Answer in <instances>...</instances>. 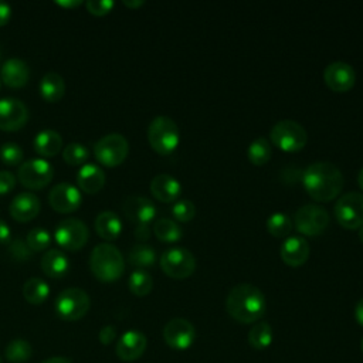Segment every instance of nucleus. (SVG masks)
<instances>
[{"mask_svg": "<svg viewBox=\"0 0 363 363\" xmlns=\"http://www.w3.org/2000/svg\"><path fill=\"white\" fill-rule=\"evenodd\" d=\"M343 174L330 162H315L302 173V184L315 201H330L343 189Z\"/></svg>", "mask_w": 363, "mask_h": 363, "instance_id": "obj_1", "label": "nucleus"}, {"mask_svg": "<svg viewBox=\"0 0 363 363\" xmlns=\"http://www.w3.org/2000/svg\"><path fill=\"white\" fill-rule=\"evenodd\" d=\"M228 315L240 323H254L267 312V299L259 288L252 284L233 286L225 299Z\"/></svg>", "mask_w": 363, "mask_h": 363, "instance_id": "obj_2", "label": "nucleus"}, {"mask_svg": "<svg viewBox=\"0 0 363 363\" xmlns=\"http://www.w3.org/2000/svg\"><path fill=\"white\" fill-rule=\"evenodd\" d=\"M92 274L102 282H113L122 277L125 261L122 252L109 242L98 244L89 257Z\"/></svg>", "mask_w": 363, "mask_h": 363, "instance_id": "obj_3", "label": "nucleus"}, {"mask_svg": "<svg viewBox=\"0 0 363 363\" xmlns=\"http://www.w3.org/2000/svg\"><path fill=\"white\" fill-rule=\"evenodd\" d=\"M147 140L155 152L159 155L172 153L180 140L177 123L164 115L156 116L147 128Z\"/></svg>", "mask_w": 363, "mask_h": 363, "instance_id": "obj_4", "label": "nucleus"}, {"mask_svg": "<svg viewBox=\"0 0 363 363\" xmlns=\"http://www.w3.org/2000/svg\"><path fill=\"white\" fill-rule=\"evenodd\" d=\"M271 140L284 152H299L308 142L306 129L296 121H278L271 129Z\"/></svg>", "mask_w": 363, "mask_h": 363, "instance_id": "obj_5", "label": "nucleus"}, {"mask_svg": "<svg viewBox=\"0 0 363 363\" xmlns=\"http://www.w3.org/2000/svg\"><path fill=\"white\" fill-rule=\"evenodd\" d=\"M91 306L88 294L81 288H67L55 299V312L62 320L74 322L86 315Z\"/></svg>", "mask_w": 363, "mask_h": 363, "instance_id": "obj_6", "label": "nucleus"}, {"mask_svg": "<svg viewBox=\"0 0 363 363\" xmlns=\"http://www.w3.org/2000/svg\"><path fill=\"white\" fill-rule=\"evenodd\" d=\"M160 268L174 279L189 278L196 269V258L187 248L170 247L160 255Z\"/></svg>", "mask_w": 363, "mask_h": 363, "instance_id": "obj_7", "label": "nucleus"}, {"mask_svg": "<svg viewBox=\"0 0 363 363\" xmlns=\"http://www.w3.org/2000/svg\"><path fill=\"white\" fill-rule=\"evenodd\" d=\"M129 152V143L121 133H108L94 145V155L99 163L108 167L121 164Z\"/></svg>", "mask_w": 363, "mask_h": 363, "instance_id": "obj_8", "label": "nucleus"}, {"mask_svg": "<svg viewBox=\"0 0 363 363\" xmlns=\"http://www.w3.org/2000/svg\"><path fill=\"white\" fill-rule=\"evenodd\" d=\"M337 223L347 230H357L363 225V194L349 191L340 196L333 207Z\"/></svg>", "mask_w": 363, "mask_h": 363, "instance_id": "obj_9", "label": "nucleus"}, {"mask_svg": "<svg viewBox=\"0 0 363 363\" xmlns=\"http://www.w3.org/2000/svg\"><path fill=\"white\" fill-rule=\"evenodd\" d=\"M88 227L79 218H64L61 220L54 231V238L62 250L78 251L88 241Z\"/></svg>", "mask_w": 363, "mask_h": 363, "instance_id": "obj_10", "label": "nucleus"}, {"mask_svg": "<svg viewBox=\"0 0 363 363\" xmlns=\"http://www.w3.org/2000/svg\"><path fill=\"white\" fill-rule=\"evenodd\" d=\"M329 221V213L319 204H305L295 213V227L303 235H320L328 228Z\"/></svg>", "mask_w": 363, "mask_h": 363, "instance_id": "obj_11", "label": "nucleus"}, {"mask_svg": "<svg viewBox=\"0 0 363 363\" xmlns=\"http://www.w3.org/2000/svg\"><path fill=\"white\" fill-rule=\"evenodd\" d=\"M54 176V169L50 164V162L35 157L28 159L23 162V164L18 167L17 177L18 182L31 190H40L45 187Z\"/></svg>", "mask_w": 363, "mask_h": 363, "instance_id": "obj_12", "label": "nucleus"}, {"mask_svg": "<svg viewBox=\"0 0 363 363\" xmlns=\"http://www.w3.org/2000/svg\"><path fill=\"white\" fill-rule=\"evenodd\" d=\"M164 343L174 350H186L196 340L193 323L184 318H173L163 328Z\"/></svg>", "mask_w": 363, "mask_h": 363, "instance_id": "obj_13", "label": "nucleus"}, {"mask_svg": "<svg viewBox=\"0 0 363 363\" xmlns=\"http://www.w3.org/2000/svg\"><path fill=\"white\" fill-rule=\"evenodd\" d=\"M28 119V109L17 98L0 99V129L14 132L21 129Z\"/></svg>", "mask_w": 363, "mask_h": 363, "instance_id": "obj_14", "label": "nucleus"}, {"mask_svg": "<svg viewBox=\"0 0 363 363\" xmlns=\"http://www.w3.org/2000/svg\"><path fill=\"white\" fill-rule=\"evenodd\" d=\"M48 201L55 211L61 214H68L79 208L82 197L78 187H75L74 184L58 183L51 189L48 194Z\"/></svg>", "mask_w": 363, "mask_h": 363, "instance_id": "obj_15", "label": "nucleus"}, {"mask_svg": "<svg viewBox=\"0 0 363 363\" xmlns=\"http://www.w3.org/2000/svg\"><path fill=\"white\" fill-rule=\"evenodd\" d=\"M323 79L332 91L346 92L356 82V71L345 61H335L323 69Z\"/></svg>", "mask_w": 363, "mask_h": 363, "instance_id": "obj_16", "label": "nucleus"}, {"mask_svg": "<svg viewBox=\"0 0 363 363\" xmlns=\"http://www.w3.org/2000/svg\"><path fill=\"white\" fill-rule=\"evenodd\" d=\"M147 339L146 336L135 329L126 330L118 340L115 352L116 356L123 362L138 360L146 350Z\"/></svg>", "mask_w": 363, "mask_h": 363, "instance_id": "obj_17", "label": "nucleus"}, {"mask_svg": "<svg viewBox=\"0 0 363 363\" xmlns=\"http://www.w3.org/2000/svg\"><path fill=\"white\" fill-rule=\"evenodd\" d=\"M125 216L138 224H149L156 216V207L152 200L143 196H128L123 201Z\"/></svg>", "mask_w": 363, "mask_h": 363, "instance_id": "obj_18", "label": "nucleus"}, {"mask_svg": "<svg viewBox=\"0 0 363 363\" xmlns=\"http://www.w3.org/2000/svg\"><path fill=\"white\" fill-rule=\"evenodd\" d=\"M41 203L38 197L31 191H23L18 193L10 204V214L16 221L27 223L33 218H35L40 213Z\"/></svg>", "mask_w": 363, "mask_h": 363, "instance_id": "obj_19", "label": "nucleus"}, {"mask_svg": "<svg viewBox=\"0 0 363 363\" xmlns=\"http://www.w3.org/2000/svg\"><path fill=\"white\" fill-rule=\"evenodd\" d=\"M311 254L309 242L298 235L288 237L279 250V255L282 261L289 267H299L303 265Z\"/></svg>", "mask_w": 363, "mask_h": 363, "instance_id": "obj_20", "label": "nucleus"}, {"mask_svg": "<svg viewBox=\"0 0 363 363\" xmlns=\"http://www.w3.org/2000/svg\"><path fill=\"white\" fill-rule=\"evenodd\" d=\"M150 193L162 203H172L176 201V199L180 196L182 184L176 177L160 173L152 179Z\"/></svg>", "mask_w": 363, "mask_h": 363, "instance_id": "obj_21", "label": "nucleus"}, {"mask_svg": "<svg viewBox=\"0 0 363 363\" xmlns=\"http://www.w3.org/2000/svg\"><path fill=\"white\" fill-rule=\"evenodd\" d=\"M1 81L10 88H21L28 82L30 69L28 65L20 58H9L1 65Z\"/></svg>", "mask_w": 363, "mask_h": 363, "instance_id": "obj_22", "label": "nucleus"}, {"mask_svg": "<svg viewBox=\"0 0 363 363\" xmlns=\"http://www.w3.org/2000/svg\"><path fill=\"white\" fill-rule=\"evenodd\" d=\"M77 183L82 191L88 194H95L105 184V173L99 166L94 163H86L78 170Z\"/></svg>", "mask_w": 363, "mask_h": 363, "instance_id": "obj_23", "label": "nucleus"}, {"mask_svg": "<svg viewBox=\"0 0 363 363\" xmlns=\"http://www.w3.org/2000/svg\"><path fill=\"white\" fill-rule=\"evenodd\" d=\"M41 269L50 278H62L69 269V261L61 250H48L41 258Z\"/></svg>", "mask_w": 363, "mask_h": 363, "instance_id": "obj_24", "label": "nucleus"}, {"mask_svg": "<svg viewBox=\"0 0 363 363\" xmlns=\"http://www.w3.org/2000/svg\"><path fill=\"white\" fill-rule=\"evenodd\" d=\"M95 230L101 238L113 241L122 231V221L113 211H101L95 218Z\"/></svg>", "mask_w": 363, "mask_h": 363, "instance_id": "obj_25", "label": "nucleus"}, {"mask_svg": "<svg viewBox=\"0 0 363 363\" xmlns=\"http://www.w3.org/2000/svg\"><path fill=\"white\" fill-rule=\"evenodd\" d=\"M34 150L45 157L55 156L62 147V138L52 129H44L38 132L33 140Z\"/></svg>", "mask_w": 363, "mask_h": 363, "instance_id": "obj_26", "label": "nucleus"}, {"mask_svg": "<svg viewBox=\"0 0 363 363\" xmlns=\"http://www.w3.org/2000/svg\"><path fill=\"white\" fill-rule=\"evenodd\" d=\"M40 94L47 102H58L65 94L64 78L57 72H47L40 81Z\"/></svg>", "mask_w": 363, "mask_h": 363, "instance_id": "obj_27", "label": "nucleus"}, {"mask_svg": "<svg viewBox=\"0 0 363 363\" xmlns=\"http://www.w3.org/2000/svg\"><path fill=\"white\" fill-rule=\"evenodd\" d=\"M50 295L47 282L41 278H30L23 285V296L31 305H41Z\"/></svg>", "mask_w": 363, "mask_h": 363, "instance_id": "obj_28", "label": "nucleus"}, {"mask_svg": "<svg viewBox=\"0 0 363 363\" xmlns=\"http://www.w3.org/2000/svg\"><path fill=\"white\" fill-rule=\"evenodd\" d=\"M274 332L269 323L258 322L248 332V343L255 350H265L271 346Z\"/></svg>", "mask_w": 363, "mask_h": 363, "instance_id": "obj_29", "label": "nucleus"}, {"mask_svg": "<svg viewBox=\"0 0 363 363\" xmlns=\"http://www.w3.org/2000/svg\"><path fill=\"white\" fill-rule=\"evenodd\" d=\"M153 233L156 235V238H159L160 241L164 242H176L182 238L183 231L180 228V225L170 220V218H157L153 224Z\"/></svg>", "mask_w": 363, "mask_h": 363, "instance_id": "obj_30", "label": "nucleus"}, {"mask_svg": "<svg viewBox=\"0 0 363 363\" xmlns=\"http://www.w3.org/2000/svg\"><path fill=\"white\" fill-rule=\"evenodd\" d=\"M271 155H272V149H271L269 140L264 136L255 138L247 149V156L250 162L255 166H262L268 163V160L271 159Z\"/></svg>", "mask_w": 363, "mask_h": 363, "instance_id": "obj_31", "label": "nucleus"}, {"mask_svg": "<svg viewBox=\"0 0 363 363\" xmlns=\"http://www.w3.org/2000/svg\"><path fill=\"white\" fill-rule=\"evenodd\" d=\"M265 227H267V231L272 237L282 238V237H286L291 233V230H292V220H291V217L286 213L277 211V213H272L267 218Z\"/></svg>", "mask_w": 363, "mask_h": 363, "instance_id": "obj_32", "label": "nucleus"}, {"mask_svg": "<svg viewBox=\"0 0 363 363\" xmlns=\"http://www.w3.org/2000/svg\"><path fill=\"white\" fill-rule=\"evenodd\" d=\"M128 261L135 265V267H140L145 268V267H152L155 262H156V252H155V248L147 245V244H138V245H133L130 250H129V254H128Z\"/></svg>", "mask_w": 363, "mask_h": 363, "instance_id": "obj_33", "label": "nucleus"}, {"mask_svg": "<svg viewBox=\"0 0 363 363\" xmlns=\"http://www.w3.org/2000/svg\"><path fill=\"white\" fill-rule=\"evenodd\" d=\"M129 291L136 296H146L153 288V278L145 269H135L128 279Z\"/></svg>", "mask_w": 363, "mask_h": 363, "instance_id": "obj_34", "label": "nucleus"}, {"mask_svg": "<svg viewBox=\"0 0 363 363\" xmlns=\"http://www.w3.org/2000/svg\"><path fill=\"white\" fill-rule=\"evenodd\" d=\"M4 354L10 363H24L30 360L33 354V347L24 339H14L6 346Z\"/></svg>", "mask_w": 363, "mask_h": 363, "instance_id": "obj_35", "label": "nucleus"}, {"mask_svg": "<svg viewBox=\"0 0 363 363\" xmlns=\"http://www.w3.org/2000/svg\"><path fill=\"white\" fill-rule=\"evenodd\" d=\"M88 156H89V150L86 149V146L77 143V142L67 145L62 152L64 160L71 166H78V164L85 163Z\"/></svg>", "mask_w": 363, "mask_h": 363, "instance_id": "obj_36", "label": "nucleus"}, {"mask_svg": "<svg viewBox=\"0 0 363 363\" xmlns=\"http://www.w3.org/2000/svg\"><path fill=\"white\" fill-rule=\"evenodd\" d=\"M26 242L31 251H44L50 247L51 235L47 230H44L41 227H35L28 231Z\"/></svg>", "mask_w": 363, "mask_h": 363, "instance_id": "obj_37", "label": "nucleus"}, {"mask_svg": "<svg viewBox=\"0 0 363 363\" xmlns=\"http://www.w3.org/2000/svg\"><path fill=\"white\" fill-rule=\"evenodd\" d=\"M172 213L174 216V218L177 221H182V223H187V221H191L196 216V206L191 200H187V199H183V200H179L173 204L172 207Z\"/></svg>", "mask_w": 363, "mask_h": 363, "instance_id": "obj_38", "label": "nucleus"}, {"mask_svg": "<svg viewBox=\"0 0 363 363\" xmlns=\"http://www.w3.org/2000/svg\"><path fill=\"white\" fill-rule=\"evenodd\" d=\"M0 157L6 164H18L23 160V149L17 143L7 142L0 147Z\"/></svg>", "mask_w": 363, "mask_h": 363, "instance_id": "obj_39", "label": "nucleus"}, {"mask_svg": "<svg viewBox=\"0 0 363 363\" xmlns=\"http://www.w3.org/2000/svg\"><path fill=\"white\" fill-rule=\"evenodd\" d=\"M9 252L16 261H27L31 255L30 247L21 238H14L9 241Z\"/></svg>", "mask_w": 363, "mask_h": 363, "instance_id": "obj_40", "label": "nucleus"}, {"mask_svg": "<svg viewBox=\"0 0 363 363\" xmlns=\"http://www.w3.org/2000/svg\"><path fill=\"white\" fill-rule=\"evenodd\" d=\"M85 6L86 10L94 16H105L113 9L115 3L112 0H88Z\"/></svg>", "mask_w": 363, "mask_h": 363, "instance_id": "obj_41", "label": "nucleus"}, {"mask_svg": "<svg viewBox=\"0 0 363 363\" xmlns=\"http://www.w3.org/2000/svg\"><path fill=\"white\" fill-rule=\"evenodd\" d=\"M16 186V177L11 172L1 170L0 172V196L10 193Z\"/></svg>", "mask_w": 363, "mask_h": 363, "instance_id": "obj_42", "label": "nucleus"}, {"mask_svg": "<svg viewBox=\"0 0 363 363\" xmlns=\"http://www.w3.org/2000/svg\"><path fill=\"white\" fill-rule=\"evenodd\" d=\"M116 337V329L112 325H106L99 330V342L102 345H111Z\"/></svg>", "mask_w": 363, "mask_h": 363, "instance_id": "obj_43", "label": "nucleus"}, {"mask_svg": "<svg viewBox=\"0 0 363 363\" xmlns=\"http://www.w3.org/2000/svg\"><path fill=\"white\" fill-rule=\"evenodd\" d=\"M11 18V6L0 0V27L6 26Z\"/></svg>", "mask_w": 363, "mask_h": 363, "instance_id": "obj_44", "label": "nucleus"}, {"mask_svg": "<svg viewBox=\"0 0 363 363\" xmlns=\"http://www.w3.org/2000/svg\"><path fill=\"white\" fill-rule=\"evenodd\" d=\"M150 235V230H149V224H138L135 228V237L140 241L147 240Z\"/></svg>", "mask_w": 363, "mask_h": 363, "instance_id": "obj_45", "label": "nucleus"}, {"mask_svg": "<svg viewBox=\"0 0 363 363\" xmlns=\"http://www.w3.org/2000/svg\"><path fill=\"white\" fill-rule=\"evenodd\" d=\"M10 237H11V231H10L9 225L3 220H0V244L9 242Z\"/></svg>", "mask_w": 363, "mask_h": 363, "instance_id": "obj_46", "label": "nucleus"}, {"mask_svg": "<svg viewBox=\"0 0 363 363\" xmlns=\"http://www.w3.org/2000/svg\"><path fill=\"white\" fill-rule=\"evenodd\" d=\"M354 318L360 326H363V298L354 306Z\"/></svg>", "mask_w": 363, "mask_h": 363, "instance_id": "obj_47", "label": "nucleus"}, {"mask_svg": "<svg viewBox=\"0 0 363 363\" xmlns=\"http://www.w3.org/2000/svg\"><path fill=\"white\" fill-rule=\"evenodd\" d=\"M55 4H58L61 7H65V9H74L77 6H81V0H68V1L58 0V1H55Z\"/></svg>", "mask_w": 363, "mask_h": 363, "instance_id": "obj_48", "label": "nucleus"}, {"mask_svg": "<svg viewBox=\"0 0 363 363\" xmlns=\"http://www.w3.org/2000/svg\"><path fill=\"white\" fill-rule=\"evenodd\" d=\"M41 363H71V362L64 356H52V357H48V359L43 360Z\"/></svg>", "mask_w": 363, "mask_h": 363, "instance_id": "obj_49", "label": "nucleus"}, {"mask_svg": "<svg viewBox=\"0 0 363 363\" xmlns=\"http://www.w3.org/2000/svg\"><path fill=\"white\" fill-rule=\"evenodd\" d=\"M123 4L126 7H130V9H136V7H140L145 4L143 0H123Z\"/></svg>", "mask_w": 363, "mask_h": 363, "instance_id": "obj_50", "label": "nucleus"}, {"mask_svg": "<svg viewBox=\"0 0 363 363\" xmlns=\"http://www.w3.org/2000/svg\"><path fill=\"white\" fill-rule=\"evenodd\" d=\"M357 183H359L360 189L363 190V167L359 170V174H357Z\"/></svg>", "mask_w": 363, "mask_h": 363, "instance_id": "obj_51", "label": "nucleus"}, {"mask_svg": "<svg viewBox=\"0 0 363 363\" xmlns=\"http://www.w3.org/2000/svg\"><path fill=\"white\" fill-rule=\"evenodd\" d=\"M359 238H360V241L363 242V225L359 228Z\"/></svg>", "mask_w": 363, "mask_h": 363, "instance_id": "obj_52", "label": "nucleus"}, {"mask_svg": "<svg viewBox=\"0 0 363 363\" xmlns=\"http://www.w3.org/2000/svg\"><path fill=\"white\" fill-rule=\"evenodd\" d=\"M360 349H362V352H363V337H362V340H360Z\"/></svg>", "mask_w": 363, "mask_h": 363, "instance_id": "obj_53", "label": "nucleus"}, {"mask_svg": "<svg viewBox=\"0 0 363 363\" xmlns=\"http://www.w3.org/2000/svg\"><path fill=\"white\" fill-rule=\"evenodd\" d=\"M0 60H1V50H0Z\"/></svg>", "mask_w": 363, "mask_h": 363, "instance_id": "obj_54", "label": "nucleus"}, {"mask_svg": "<svg viewBox=\"0 0 363 363\" xmlns=\"http://www.w3.org/2000/svg\"><path fill=\"white\" fill-rule=\"evenodd\" d=\"M0 86H1V79H0Z\"/></svg>", "mask_w": 363, "mask_h": 363, "instance_id": "obj_55", "label": "nucleus"}, {"mask_svg": "<svg viewBox=\"0 0 363 363\" xmlns=\"http://www.w3.org/2000/svg\"><path fill=\"white\" fill-rule=\"evenodd\" d=\"M0 363H1V359H0Z\"/></svg>", "mask_w": 363, "mask_h": 363, "instance_id": "obj_56", "label": "nucleus"}]
</instances>
